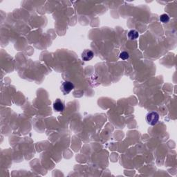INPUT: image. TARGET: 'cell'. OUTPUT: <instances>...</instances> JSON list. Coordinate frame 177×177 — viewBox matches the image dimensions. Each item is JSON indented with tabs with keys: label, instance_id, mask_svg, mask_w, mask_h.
<instances>
[{
	"label": "cell",
	"instance_id": "obj_4",
	"mask_svg": "<svg viewBox=\"0 0 177 177\" xmlns=\"http://www.w3.org/2000/svg\"><path fill=\"white\" fill-rule=\"evenodd\" d=\"M53 109L57 112H62L64 110V104L61 100L57 99L53 103Z\"/></svg>",
	"mask_w": 177,
	"mask_h": 177
},
{
	"label": "cell",
	"instance_id": "obj_5",
	"mask_svg": "<svg viewBox=\"0 0 177 177\" xmlns=\"http://www.w3.org/2000/svg\"><path fill=\"white\" fill-rule=\"evenodd\" d=\"M139 37V33L136 30H131L128 33V37L131 40H135Z\"/></svg>",
	"mask_w": 177,
	"mask_h": 177
},
{
	"label": "cell",
	"instance_id": "obj_6",
	"mask_svg": "<svg viewBox=\"0 0 177 177\" xmlns=\"http://www.w3.org/2000/svg\"><path fill=\"white\" fill-rule=\"evenodd\" d=\"M160 21L164 24L169 22V15H167V14H163V15H161V17H160Z\"/></svg>",
	"mask_w": 177,
	"mask_h": 177
},
{
	"label": "cell",
	"instance_id": "obj_3",
	"mask_svg": "<svg viewBox=\"0 0 177 177\" xmlns=\"http://www.w3.org/2000/svg\"><path fill=\"white\" fill-rule=\"evenodd\" d=\"M94 53L89 49H86L82 53V59L84 61H89L94 57Z\"/></svg>",
	"mask_w": 177,
	"mask_h": 177
},
{
	"label": "cell",
	"instance_id": "obj_2",
	"mask_svg": "<svg viewBox=\"0 0 177 177\" xmlns=\"http://www.w3.org/2000/svg\"><path fill=\"white\" fill-rule=\"evenodd\" d=\"M74 88V85L72 82H69V81H65L63 84H62L60 89L63 92L64 95L69 94L71 91Z\"/></svg>",
	"mask_w": 177,
	"mask_h": 177
},
{
	"label": "cell",
	"instance_id": "obj_7",
	"mask_svg": "<svg viewBox=\"0 0 177 177\" xmlns=\"http://www.w3.org/2000/svg\"><path fill=\"white\" fill-rule=\"evenodd\" d=\"M120 58L123 60H127L129 57H130V55H129V53L127 52L126 51H123L122 52L120 53Z\"/></svg>",
	"mask_w": 177,
	"mask_h": 177
},
{
	"label": "cell",
	"instance_id": "obj_1",
	"mask_svg": "<svg viewBox=\"0 0 177 177\" xmlns=\"http://www.w3.org/2000/svg\"><path fill=\"white\" fill-rule=\"evenodd\" d=\"M159 120V114L156 111L149 112L146 116V121L150 125H156Z\"/></svg>",
	"mask_w": 177,
	"mask_h": 177
}]
</instances>
